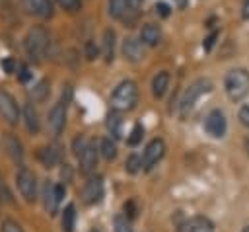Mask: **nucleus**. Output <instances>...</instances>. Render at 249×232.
Here are the masks:
<instances>
[{
    "label": "nucleus",
    "instance_id": "nucleus-19",
    "mask_svg": "<svg viewBox=\"0 0 249 232\" xmlns=\"http://www.w3.org/2000/svg\"><path fill=\"white\" fill-rule=\"evenodd\" d=\"M167 86H169V74H167L165 70L158 72V74L154 76V80H152V94H154V97H158V99L163 97Z\"/></svg>",
    "mask_w": 249,
    "mask_h": 232
},
{
    "label": "nucleus",
    "instance_id": "nucleus-7",
    "mask_svg": "<svg viewBox=\"0 0 249 232\" xmlns=\"http://www.w3.org/2000/svg\"><path fill=\"white\" fill-rule=\"evenodd\" d=\"M68 97H70V90H68L66 97L62 94V99L58 103H54L53 109H51V113H49V127L53 129L54 135H60L62 129H64V125H66V105H68L66 101H68Z\"/></svg>",
    "mask_w": 249,
    "mask_h": 232
},
{
    "label": "nucleus",
    "instance_id": "nucleus-39",
    "mask_svg": "<svg viewBox=\"0 0 249 232\" xmlns=\"http://www.w3.org/2000/svg\"><path fill=\"white\" fill-rule=\"evenodd\" d=\"M18 78H19L21 82H27V80L31 78V74H29V68H27V66H19V74H18Z\"/></svg>",
    "mask_w": 249,
    "mask_h": 232
},
{
    "label": "nucleus",
    "instance_id": "nucleus-13",
    "mask_svg": "<svg viewBox=\"0 0 249 232\" xmlns=\"http://www.w3.org/2000/svg\"><path fill=\"white\" fill-rule=\"evenodd\" d=\"M97 148H95V142H88L86 144V148L82 150V154L78 156L80 158V170L84 172V174H91L93 170H95V166H97Z\"/></svg>",
    "mask_w": 249,
    "mask_h": 232
},
{
    "label": "nucleus",
    "instance_id": "nucleus-1",
    "mask_svg": "<svg viewBox=\"0 0 249 232\" xmlns=\"http://www.w3.org/2000/svg\"><path fill=\"white\" fill-rule=\"evenodd\" d=\"M138 101V88L132 80H123L111 94V107L115 111H130Z\"/></svg>",
    "mask_w": 249,
    "mask_h": 232
},
{
    "label": "nucleus",
    "instance_id": "nucleus-33",
    "mask_svg": "<svg viewBox=\"0 0 249 232\" xmlns=\"http://www.w3.org/2000/svg\"><path fill=\"white\" fill-rule=\"evenodd\" d=\"M0 66L4 68V72H6V74H14V72H16V60H14L12 57L4 58V60L0 62Z\"/></svg>",
    "mask_w": 249,
    "mask_h": 232
},
{
    "label": "nucleus",
    "instance_id": "nucleus-14",
    "mask_svg": "<svg viewBox=\"0 0 249 232\" xmlns=\"http://www.w3.org/2000/svg\"><path fill=\"white\" fill-rule=\"evenodd\" d=\"M177 232H214V224L206 216H193L183 222Z\"/></svg>",
    "mask_w": 249,
    "mask_h": 232
},
{
    "label": "nucleus",
    "instance_id": "nucleus-40",
    "mask_svg": "<svg viewBox=\"0 0 249 232\" xmlns=\"http://www.w3.org/2000/svg\"><path fill=\"white\" fill-rule=\"evenodd\" d=\"M241 18L249 19V0H243V8H241Z\"/></svg>",
    "mask_w": 249,
    "mask_h": 232
},
{
    "label": "nucleus",
    "instance_id": "nucleus-9",
    "mask_svg": "<svg viewBox=\"0 0 249 232\" xmlns=\"http://www.w3.org/2000/svg\"><path fill=\"white\" fill-rule=\"evenodd\" d=\"M0 117L10 125H18L19 121V107L16 99L2 88H0Z\"/></svg>",
    "mask_w": 249,
    "mask_h": 232
},
{
    "label": "nucleus",
    "instance_id": "nucleus-42",
    "mask_svg": "<svg viewBox=\"0 0 249 232\" xmlns=\"http://www.w3.org/2000/svg\"><path fill=\"white\" fill-rule=\"evenodd\" d=\"M241 232H249V226H245V228H243V230H241Z\"/></svg>",
    "mask_w": 249,
    "mask_h": 232
},
{
    "label": "nucleus",
    "instance_id": "nucleus-29",
    "mask_svg": "<svg viewBox=\"0 0 249 232\" xmlns=\"http://www.w3.org/2000/svg\"><path fill=\"white\" fill-rule=\"evenodd\" d=\"M47 94H49V86H47V82H39L37 88L33 90V97L39 99V101H43V99L47 97Z\"/></svg>",
    "mask_w": 249,
    "mask_h": 232
},
{
    "label": "nucleus",
    "instance_id": "nucleus-31",
    "mask_svg": "<svg viewBox=\"0 0 249 232\" xmlns=\"http://www.w3.org/2000/svg\"><path fill=\"white\" fill-rule=\"evenodd\" d=\"M88 142H89V140H88L84 135L76 136V138H74V154H76V156H80V154H82V150L86 148V144H88Z\"/></svg>",
    "mask_w": 249,
    "mask_h": 232
},
{
    "label": "nucleus",
    "instance_id": "nucleus-24",
    "mask_svg": "<svg viewBox=\"0 0 249 232\" xmlns=\"http://www.w3.org/2000/svg\"><path fill=\"white\" fill-rule=\"evenodd\" d=\"M109 16L111 18H117V19H123L124 16V10H126V0H109Z\"/></svg>",
    "mask_w": 249,
    "mask_h": 232
},
{
    "label": "nucleus",
    "instance_id": "nucleus-16",
    "mask_svg": "<svg viewBox=\"0 0 249 232\" xmlns=\"http://www.w3.org/2000/svg\"><path fill=\"white\" fill-rule=\"evenodd\" d=\"M140 41H142L144 45H148V47L160 45V41H161V29H160V25H156V23H146V25L142 27V31H140Z\"/></svg>",
    "mask_w": 249,
    "mask_h": 232
},
{
    "label": "nucleus",
    "instance_id": "nucleus-21",
    "mask_svg": "<svg viewBox=\"0 0 249 232\" xmlns=\"http://www.w3.org/2000/svg\"><path fill=\"white\" fill-rule=\"evenodd\" d=\"M113 53H115V31L105 29L103 31V58H105V62L113 60Z\"/></svg>",
    "mask_w": 249,
    "mask_h": 232
},
{
    "label": "nucleus",
    "instance_id": "nucleus-20",
    "mask_svg": "<svg viewBox=\"0 0 249 232\" xmlns=\"http://www.w3.org/2000/svg\"><path fill=\"white\" fill-rule=\"evenodd\" d=\"M6 150L8 154L12 156V160L16 164H21L23 162V148H21V142L14 136V135H6Z\"/></svg>",
    "mask_w": 249,
    "mask_h": 232
},
{
    "label": "nucleus",
    "instance_id": "nucleus-25",
    "mask_svg": "<svg viewBox=\"0 0 249 232\" xmlns=\"http://www.w3.org/2000/svg\"><path fill=\"white\" fill-rule=\"evenodd\" d=\"M99 148H101V154H103L105 160H113L117 156V146H115V142L111 138H103Z\"/></svg>",
    "mask_w": 249,
    "mask_h": 232
},
{
    "label": "nucleus",
    "instance_id": "nucleus-43",
    "mask_svg": "<svg viewBox=\"0 0 249 232\" xmlns=\"http://www.w3.org/2000/svg\"><path fill=\"white\" fill-rule=\"evenodd\" d=\"M91 232H99V230H91Z\"/></svg>",
    "mask_w": 249,
    "mask_h": 232
},
{
    "label": "nucleus",
    "instance_id": "nucleus-27",
    "mask_svg": "<svg viewBox=\"0 0 249 232\" xmlns=\"http://www.w3.org/2000/svg\"><path fill=\"white\" fill-rule=\"evenodd\" d=\"M140 168H142V158H140V156L132 154V156L126 158V162H124V170H126L128 174H136Z\"/></svg>",
    "mask_w": 249,
    "mask_h": 232
},
{
    "label": "nucleus",
    "instance_id": "nucleus-26",
    "mask_svg": "<svg viewBox=\"0 0 249 232\" xmlns=\"http://www.w3.org/2000/svg\"><path fill=\"white\" fill-rule=\"evenodd\" d=\"M142 136H144V127H142L140 123H136V125L132 127V131H130V135H128L126 142H128L130 146H136V144L142 140Z\"/></svg>",
    "mask_w": 249,
    "mask_h": 232
},
{
    "label": "nucleus",
    "instance_id": "nucleus-36",
    "mask_svg": "<svg viewBox=\"0 0 249 232\" xmlns=\"http://www.w3.org/2000/svg\"><path fill=\"white\" fill-rule=\"evenodd\" d=\"M156 12H158L161 18H167V16L171 14V8H169L165 2H158V4H156Z\"/></svg>",
    "mask_w": 249,
    "mask_h": 232
},
{
    "label": "nucleus",
    "instance_id": "nucleus-11",
    "mask_svg": "<svg viewBox=\"0 0 249 232\" xmlns=\"http://www.w3.org/2000/svg\"><path fill=\"white\" fill-rule=\"evenodd\" d=\"M82 199L86 205H95L103 199V179L101 177H89L82 189Z\"/></svg>",
    "mask_w": 249,
    "mask_h": 232
},
{
    "label": "nucleus",
    "instance_id": "nucleus-12",
    "mask_svg": "<svg viewBox=\"0 0 249 232\" xmlns=\"http://www.w3.org/2000/svg\"><path fill=\"white\" fill-rule=\"evenodd\" d=\"M123 55L130 62H140L144 58V43L134 37H126L123 41Z\"/></svg>",
    "mask_w": 249,
    "mask_h": 232
},
{
    "label": "nucleus",
    "instance_id": "nucleus-37",
    "mask_svg": "<svg viewBox=\"0 0 249 232\" xmlns=\"http://www.w3.org/2000/svg\"><path fill=\"white\" fill-rule=\"evenodd\" d=\"M124 216H126V218H134V216H136V209H134V203H132V201H128V203L124 205Z\"/></svg>",
    "mask_w": 249,
    "mask_h": 232
},
{
    "label": "nucleus",
    "instance_id": "nucleus-17",
    "mask_svg": "<svg viewBox=\"0 0 249 232\" xmlns=\"http://www.w3.org/2000/svg\"><path fill=\"white\" fill-rule=\"evenodd\" d=\"M23 119H25V127L31 135L39 133V115H37V109L33 107L31 101H27L23 107Z\"/></svg>",
    "mask_w": 249,
    "mask_h": 232
},
{
    "label": "nucleus",
    "instance_id": "nucleus-8",
    "mask_svg": "<svg viewBox=\"0 0 249 232\" xmlns=\"http://www.w3.org/2000/svg\"><path fill=\"white\" fill-rule=\"evenodd\" d=\"M165 154V142L161 138H154L152 142H148V146L144 148L142 154V168L144 170H152Z\"/></svg>",
    "mask_w": 249,
    "mask_h": 232
},
{
    "label": "nucleus",
    "instance_id": "nucleus-41",
    "mask_svg": "<svg viewBox=\"0 0 249 232\" xmlns=\"http://www.w3.org/2000/svg\"><path fill=\"white\" fill-rule=\"evenodd\" d=\"M173 2H175V6H177L179 10H183V8L187 6V2H189V0H173Z\"/></svg>",
    "mask_w": 249,
    "mask_h": 232
},
{
    "label": "nucleus",
    "instance_id": "nucleus-22",
    "mask_svg": "<svg viewBox=\"0 0 249 232\" xmlns=\"http://www.w3.org/2000/svg\"><path fill=\"white\" fill-rule=\"evenodd\" d=\"M39 160H41V164H43L45 168H53V166L58 162V152H56V148H53V146H43V148L39 150Z\"/></svg>",
    "mask_w": 249,
    "mask_h": 232
},
{
    "label": "nucleus",
    "instance_id": "nucleus-38",
    "mask_svg": "<svg viewBox=\"0 0 249 232\" xmlns=\"http://www.w3.org/2000/svg\"><path fill=\"white\" fill-rule=\"evenodd\" d=\"M95 53H97L95 45H93L91 41H88V43H86V57H88L89 60H93V58H95Z\"/></svg>",
    "mask_w": 249,
    "mask_h": 232
},
{
    "label": "nucleus",
    "instance_id": "nucleus-4",
    "mask_svg": "<svg viewBox=\"0 0 249 232\" xmlns=\"http://www.w3.org/2000/svg\"><path fill=\"white\" fill-rule=\"evenodd\" d=\"M212 90V82L206 80V78H198L195 80L187 90H185V96L181 99V115H187V111H191L196 103V99L204 94H208Z\"/></svg>",
    "mask_w": 249,
    "mask_h": 232
},
{
    "label": "nucleus",
    "instance_id": "nucleus-6",
    "mask_svg": "<svg viewBox=\"0 0 249 232\" xmlns=\"http://www.w3.org/2000/svg\"><path fill=\"white\" fill-rule=\"evenodd\" d=\"M204 131L212 136V138H222L228 131V121H226V115L220 111V109H212L206 119H204Z\"/></svg>",
    "mask_w": 249,
    "mask_h": 232
},
{
    "label": "nucleus",
    "instance_id": "nucleus-35",
    "mask_svg": "<svg viewBox=\"0 0 249 232\" xmlns=\"http://www.w3.org/2000/svg\"><path fill=\"white\" fill-rule=\"evenodd\" d=\"M239 121H241L243 127L249 129V105H243V107L239 109Z\"/></svg>",
    "mask_w": 249,
    "mask_h": 232
},
{
    "label": "nucleus",
    "instance_id": "nucleus-32",
    "mask_svg": "<svg viewBox=\"0 0 249 232\" xmlns=\"http://www.w3.org/2000/svg\"><path fill=\"white\" fill-rule=\"evenodd\" d=\"M2 232H23V230H21V226L16 220L8 218V220L2 222Z\"/></svg>",
    "mask_w": 249,
    "mask_h": 232
},
{
    "label": "nucleus",
    "instance_id": "nucleus-2",
    "mask_svg": "<svg viewBox=\"0 0 249 232\" xmlns=\"http://www.w3.org/2000/svg\"><path fill=\"white\" fill-rule=\"evenodd\" d=\"M224 88L231 101H241L249 94V72L245 68H231L226 74Z\"/></svg>",
    "mask_w": 249,
    "mask_h": 232
},
{
    "label": "nucleus",
    "instance_id": "nucleus-10",
    "mask_svg": "<svg viewBox=\"0 0 249 232\" xmlns=\"http://www.w3.org/2000/svg\"><path fill=\"white\" fill-rule=\"evenodd\" d=\"M62 195H64V187L60 183L47 181L45 191H43V197H45V209H47L49 214H54L58 211V205L62 201Z\"/></svg>",
    "mask_w": 249,
    "mask_h": 232
},
{
    "label": "nucleus",
    "instance_id": "nucleus-5",
    "mask_svg": "<svg viewBox=\"0 0 249 232\" xmlns=\"http://www.w3.org/2000/svg\"><path fill=\"white\" fill-rule=\"evenodd\" d=\"M16 183H18V189L21 193V197L31 203L35 201L37 197V179H35V174L27 168H21L18 174H16Z\"/></svg>",
    "mask_w": 249,
    "mask_h": 232
},
{
    "label": "nucleus",
    "instance_id": "nucleus-3",
    "mask_svg": "<svg viewBox=\"0 0 249 232\" xmlns=\"http://www.w3.org/2000/svg\"><path fill=\"white\" fill-rule=\"evenodd\" d=\"M49 49V33L43 27H33L25 35V51L31 58L41 60Z\"/></svg>",
    "mask_w": 249,
    "mask_h": 232
},
{
    "label": "nucleus",
    "instance_id": "nucleus-18",
    "mask_svg": "<svg viewBox=\"0 0 249 232\" xmlns=\"http://www.w3.org/2000/svg\"><path fill=\"white\" fill-rule=\"evenodd\" d=\"M123 115H121V111H111L109 113V117H107V131L111 133V136L113 138H121L123 136Z\"/></svg>",
    "mask_w": 249,
    "mask_h": 232
},
{
    "label": "nucleus",
    "instance_id": "nucleus-34",
    "mask_svg": "<svg viewBox=\"0 0 249 232\" xmlns=\"http://www.w3.org/2000/svg\"><path fill=\"white\" fill-rule=\"evenodd\" d=\"M218 31H212L206 39H204V43H202V47H204V51H212V47H214V43H216V39H218Z\"/></svg>",
    "mask_w": 249,
    "mask_h": 232
},
{
    "label": "nucleus",
    "instance_id": "nucleus-15",
    "mask_svg": "<svg viewBox=\"0 0 249 232\" xmlns=\"http://www.w3.org/2000/svg\"><path fill=\"white\" fill-rule=\"evenodd\" d=\"M21 4L25 6V10L37 18H51L53 16V4L51 0H21Z\"/></svg>",
    "mask_w": 249,
    "mask_h": 232
},
{
    "label": "nucleus",
    "instance_id": "nucleus-23",
    "mask_svg": "<svg viewBox=\"0 0 249 232\" xmlns=\"http://www.w3.org/2000/svg\"><path fill=\"white\" fill-rule=\"evenodd\" d=\"M74 222H76V207L70 203V205H66V209L62 213V230L74 232Z\"/></svg>",
    "mask_w": 249,
    "mask_h": 232
},
{
    "label": "nucleus",
    "instance_id": "nucleus-30",
    "mask_svg": "<svg viewBox=\"0 0 249 232\" xmlns=\"http://www.w3.org/2000/svg\"><path fill=\"white\" fill-rule=\"evenodd\" d=\"M66 12H78L82 6V0H56Z\"/></svg>",
    "mask_w": 249,
    "mask_h": 232
},
{
    "label": "nucleus",
    "instance_id": "nucleus-28",
    "mask_svg": "<svg viewBox=\"0 0 249 232\" xmlns=\"http://www.w3.org/2000/svg\"><path fill=\"white\" fill-rule=\"evenodd\" d=\"M115 232H132L130 228V218H126L124 214H119L115 218Z\"/></svg>",
    "mask_w": 249,
    "mask_h": 232
}]
</instances>
